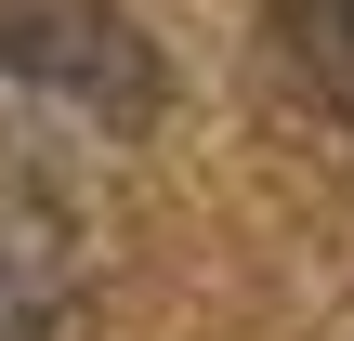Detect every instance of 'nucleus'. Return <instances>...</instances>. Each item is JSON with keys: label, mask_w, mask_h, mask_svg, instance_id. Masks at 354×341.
Wrapping results in <instances>:
<instances>
[{"label": "nucleus", "mask_w": 354, "mask_h": 341, "mask_svg": "<svg viewBox=\"0 0 354 341\" xmlns=\"http://www.w3.org/2000/svg\"><path fill=\"white\" fill-rule=\"evenodd\" d=\"M0 79L39 92V105H66V118H92V131L158 118V53L105 0H26V13H0Z\"/></svg>", "instance_id": "obj_1"}, {"label": "nucleus", "mask_w": 354, "mask_h": 341, "mask_svg": "<svg viewBox=\"0 0 354 341\" xmlns=\"http://www.w3.org/2000/svg\"><path fill=\"white\" fill-rule=\"evenodd\" d=\"M0 341H92V237L26 158H0Z\"/></svg>", "instance_id": "obj_2"}, {"label": "nucleus", "mask_w": 354, "mask_h": 341, "mask_svg": "<svg viewBox=\"0 0 354 341\" xmlns=\"http://www.w3.org/2000/svg\"><path fill=\"white\" fill-rule=\"evenodd\" d=\"M276 39H289L302 92H315V105L354 131V0H289V13H276Z\"/></svg>", "instance_id": "obj_3"}]
</instances>
